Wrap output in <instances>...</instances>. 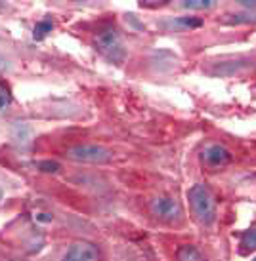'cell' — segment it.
<instances>
[{"instance_id": "2", "label": "cell", "mask_w": 256, "mask_h": 261, "mask_svg": "<svg viewBox=\"0 0 256 261\" xmlns=\"http://www.w3.org/2000/svg\"><path fill=\"white\" fill-rule=\"evenodd\" d=\"M96 50L100 51L102 56H105L109 61H113V63H123L125 61V42H123V37L119 35V31L115 29H107L98 33V37H96Z\"/></svg>"}, {"instance_id": "10", "label": "cell", "mask_w": 256, "mask_h": 261, "mask_svg": "<svg viewBox=\"0 0 256 261\" xmlns=\"http://www.w3.org/2000/svg\"><path fill=\"white\" fill-rule=\"evenodd\" d=\"M241 246L245 248V250H256V229H250V231L243 232Z\"/></svg>"}, {"instance_id": "6", "label": "cell", "mask_w": 256, "mask_h": 261, "mask_svg": "<svg viewBox=\"0 0 256 261\" xmlns=\"http://www.w3.org/2000/svg\"><path fill=\"white\" fill-rule=\"evenodd\" d=\"M203 159L211 166H226L227 162L231 160V152L227 151L224 145H211L205 149Z\"/></svg>"}, {"instance_id": "7", "label": "cell", "mask_w": 256, "mask_h": 261, "mask_svg": "<svg viewBox=\"0 0 256 261\" xmlns=\"http://www.w3.org/2000/svg\"><path fill=\"white\" fill-rule=\"evenodd\" d=\"M178 261H205L203 254L199 252L195 246H191V244H185L178 250Z\"/></svg>"}, {"instance_id": "1", "label": "cell", "mask_w": 256, "mask_h": 261, "mask_svg": "<svg viewBox=\"0 0 256 261\" xmlns=\"http://www.w3.org/2000/svg\"><path fill=\"white\" fill-rule=\"evenodd\" d=\"M188 200H190V208L193 218L197 219L201 225L211 227L216 219V202H214V196L211 193V189L197 183L188 191Z\"/></svg>"}, {"instance_id": "15", "label": "cell", "mask_w": 256, "mask_h": 261, "mask_svg": "<svg viewBox=\"0 0 256 261\" xmlns=\"http://www.w3.org/2000/svg\"><path fill=\"white\" fill-rule=\"evenodd\" d=\"M254 261H256V257H254Z\"/></svg>"}, {"instance_id": "12", "label": "cell", "mask_w": 256, "mask_h": 261, "mask_svg": "<svg viewBox=\"0 0 256 261\" xmlns=\"http://www.w3.org/2000/svg\"><path fill=\"white\" fill-rule=\"evenodd\" d=\"M176 23L182 25V27H201V25H203V21H201V19H195V17H180Z\"/></svg>"}, {"instance_id": "4", "label": "cell", "mask_w": 256, "mask_h": 261, "mask_svg": "<svg viewBox=\"0 0 256 261\" xmlns=\"http://www.w3.org/2000/svg\"><path fill=\"white\" fill-rule=\"evenodd\" d=\"M151 214L161 221L176 223L182 219V206L170 196H157L155 200H151Z\"/></svg>"}, {"instance_id": "9", "label": "cell", "mask_w": 256, "mask_h": 261, "mask_svg": "<svg viewBox=\"0 0 256 261\" xmlns=\"http://www.w3.org/2000/svg\"><path fill=\"white\" fill-rule=\"evenodd\" d=\"M213 0H183L182 6L188 8V10H208L213 8Z\"/></svg>"}, {"instance_id": "11", "label": "cell", "mask_w": 256, "mask_h": 261, "mask_svg": "<svg viewBox=\"0 0 256 261\" xmlns=\"http://www.w3.org/2000/svg\"><path fill=\"white\" fill-rule=\"evenodd\" d=\"M37 166L40 172H46V174H56V172L61 170L59 162H56V160H42V162H38Z\"/></svg>"}, {"instance_id": "14", "label": "cell", "mask_w": 256, "mask_h": 261, "mask_svg": "<svg viewBox=\"0 0 256 261\" xmlns=\"http://www.w3.org/2000/svg\"><path fill=\"white\" fill-rule=\"evenodd\" d=\"M0 200H2V189H0Z\"/></svg>"}, {"instance_id": "5", "label": "cell", "mask_w": 256, "mask_h": 261, "mask_svg": "<svg viewBox=\"0 0 256 261\" xmlns=\"http://www.w3.org/2000/svg\"><path fill=\"white\" fill-rule=\"evenodd\" d=\"M61 261H98V248L90 242H75Z\"/></svg>"}, {"instance_id": "8", "label": "cell", "mask_w": 256, "mask_h": 261, "mask_svg": "<svg viewBox=\"0 0 256 261\" xmlns=\"http://www.w3.org/2000/svg\"><path fill=\"white\" fill-rule=\"evenodd\" d=\"M52 27H54V23L50 21V19H44V21H38L37 27H35V31H33V37L37 38V40H40V38H44L48 33L52 31Z\"/></svg>"}, {"instance_id": "3", "label": "cell", "mask_w": 256, "mask_h": 261, "mask_svg": "<svg viewBox=\"0 0 256 261\" xmlns=\"http://www.w3.org/2000/svg\"><path fill=\"white\" fill-rule=\"evenodd\" d=\"M67 154L79 162H90V164H103L111 160V151L100 145H75L67 149Z\"/></svg>"}, {"instance_id": "13", "label": "cell", "mask_w": 256, "mask_h": 261, "mask_svg": "<svg viewBox=\"0 0 256 261\" xmlns=\"http://www.w3.org/2000/svg\"><path fill=\"white\" fill-rule=\"evenodd\" d=\"M8 103H10V94L6 88H0V109H4Z\"/></svg>"}]
</instances>
